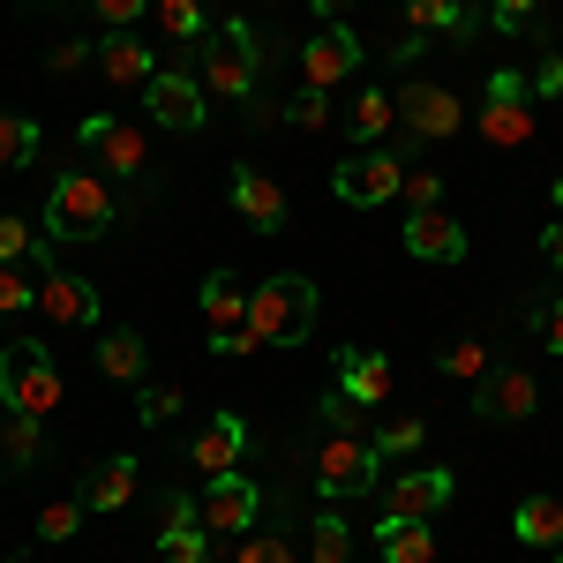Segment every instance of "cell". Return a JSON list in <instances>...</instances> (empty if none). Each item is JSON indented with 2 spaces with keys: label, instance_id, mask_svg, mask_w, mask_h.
Masks as SVG:
<instances>
[{
  "label": "cell",
  "instance_id": "cell-4",
  "mask_svg": "<svg viewBox=\"0 0 563 563\" xmlns=\"http://www.w3.org/2000/svg\"><path fill=\"white\" fill-rule=\"evenodd\" d=\"M263 60H271V45H256V31L241 15H225L218 38H203V90L211 98H256Z\"/></svg>",
  "mask_w": 563,
  "mask_h": 563
},
{
  "label": "cell",
  "instance_id": "cell-35",
  "mask_svg": "<svg viewBox=\"0 0 563 563\" xmlns=\"http://www.w3.org/2000/svg\"><path fill=\"white\" fill-rule=\"evenodd\" d=\"M443 376H459V384H481V376H488V346H481V339H459V346H443Z\"/></svg>",
  "mask_w": 563,
  "mask_h": 563
},
{
  "label": "cell",
  "instance_id": "cell-15",
  "mask_svg": "<svg viewBox=\"0 0 563 563\" xmlns=\"http://www.w3.org/2000/svg\"><path fill=\"white\" fill-rule=\"evenodd\" d=\"M143 106H151V121L174 135H196L203 129V84L196 76H180V68H158L151 90H143Z\"/></svg>",
  "mask_w": 563,
  "mask_h": 563
},
{
  "label": "cell",
  "instance_id": "cell-49",
  "mask_svg": "<svg viewBox=\"0 0 563 563\" xmlns=\"http://www.w3.org/2000/svg\"><path fill=\"white\" fill-rule=\"evenodd\" d=\"M346 8H353V0H316V15H331V23H339Z\"/></svg>",
  "mask_w": 563,
  "mask_h": 563
},
{
  "label": "cell",
  "instance_id": "cell-30",
  "mask_svg": "<svg viewBox=\"0 0 563 563\" xmlns=\"http://www.w3.org/2000/svg\"><path fill=\"white\" fill-rule=\"evenodd\" d=\"M38 451H45V435L31 413H8L0 421V466H38Z\"/></svg>",
  "mask_w": 563,
  "mask_h": 563
},
{
  "label": "cell",
  "instance_id": "cell-17",
  "mask_svg": "<svg viewBox=\"0 0 563 563\" xmlns=\"http://www.w3.org/2000/svg\"><path fill=\"white\" fill-rule=\"evenodd\" d=\"M90 60H98V76L113 90H151V76H158V53L135 38V31H106V38L90 45Z\"/></svg>",
  "mask_w": 563,
  "mask_h": 563
},
{
  "label": "cell",
  "instance_id": "cell-50",
  "mask_svg": "<svg viewBox=\"0 0 563 563\" xmlns=\"http://www.w3.org/2000/svg\"><path fill=\"white\" fill-rule=\"evenodd\" d=\"M549 203H556V218H563V174H556V180H549Z\"/></svg>",
  "mask_w": 563,
  "mask_h": 563
},
{
  "label": "cell",
  "instance_id": "cell-53",
  "mask_svg": "<svg viewBox=\"0 0 563 563\" xmlns=\"http://www.w3.org/2000/svg\"><path fill=\"white\" fill-rule=\"evenodd\" d=\"M556 563H563V549H556Z\"/></svg>",
  "mask_w": 563,
  "mask_h": 563
},
{
  "label": "cell",
  "instance_id": "cell-38",
  "mask_svg": "<svg viewBox=\"0 0 563 563\" xmlns=\"http://www.w3.org/2000/svg\"><path fill=\"white\" fill-rule=\"evenodd\" d=\"M23 308H38V286H23L15 263H0V316H23Z\"/></svg>",
  "mask_w": 563,
  "mask_h": 563
},
{
  "label": "cell",
  "instance_id": "cell-16",
  "mask_svg": "<svg viewBox=\"0 0 563 563\" xmlns=\"http://www.w3.org/2000/svg\"><path fill=\"white\" fill-rule=\"evenodd\" d=\"M263 511V496H256V481L241 474H211V488H203V533H249Z\"/></svg>",
  "mask_w": 563,
  "mask_h": 563
},
{
  "label": "cell",
  "instance_id": "cell-45",
  "mask_svg": "<svg viewBox=\"0 0 563 563\" xmlns=\"http://www.w3.org/2000/svg\"><path fill=\"white\" fill-rule=\"evenodd\" d=\"M533 323H541V339H549V353L563 361V301H549L541 316H533Z\"/></svg>",
  "mask_w": 563,
  "mask_h": 563
},
{
  "label": "cell",
  "instance_id": "cell-1",
  "mask_svg": "<svg viewBox=\"0 0 563 563\" xmlns=\"http://www.w3.org/2000/svg\"><path fill=\"white\" fill-rule=\"evenodd\" d=\"M308 331H316V278L301 271H278V278H263L249 286V323H241V346H301Z\"/></svg>",
  "mask_w": 563,
  "mask_h": 563
},
{
  "label": "cell",
  "instance_id": "cell-6",
  "mask_svg": "<svg viewBox=\"0 0 563 563\" xmlns=\"http://www.w3.org/2000/svg\"><path fill=\"white\" fill-rule=\"evenodd\" d=\"M31 263L45 271V278H38V316L53 323V331H90V323L106 316V301H98V286H90V278L60 271L45 249H31Z\"/></svg>",
  "mask_w": 563,
  "mask_h": 563
},
{
  "label": "cell",
  "instance_id": "cell-37",
  "mask_svg": "<svg viewBox=\"0 0 563 563\" xmlns=\"http://www.w3.org/2000/svg\"><path fill=\"white\" fill-rule=\"evenodd\" d=\"M398 196H406L413 211H435V203H443V174H435V166H406V188H398Z\"/></svg>",
  "mask_w": 563,
  "mask_h": 563
},
{
  "label": "cell",
  "instance_id": "cell-7",
  "mask_svg": "<svg viewBox=\"0 0 563 563\" xmlns=\"http://www.w3.org/2000/svg\"><path fill=\"white\" fill-rule=\"evenodd\" d=\"M376 443L368 435H346V429H331L323 435V459H316V488L331 496V504H346V496H368L376 488Z\"/></svg>",
  "mask_w": 563,
  "mask_h": 563
},
{
  "label": "cell",
  "instance_id": "cell-34",
  "mask_svg": "<svg viewBox=\"0 0 563 563\" xmlns=\"http://www.w3.org/2000/svg\"><path fill=\"white\" fill-rule=\"evenodd\" d=\"M84 496H60V504H45L38 511V541H68V533H76V526H84Z\"/></svg>",
  "mask_w": 563,
  "mask_h": 563
},
{
  "label": "cell",
  "instance_id": "cell-27",
  "mask_svg": "<svg viewBox=\"0 0 563 563\" xmlns=\"http://www.w3.org/2000/svg\"><path fill=\"white\" fill-rule=\"evenodd\" d=\"M143 339H135V331H106V339H98V368H106V376H113V384H143Z\"/></svg>",
  "mask_w": 563,
  "mask_h": 563
},
{
  "label": "cell",
  "instance_id": "cell-29",
  "mask_svg": "<svg viewBox=\"0 0 563 563\" xmlns=\"http://www.w3.org/2000/svg\"><path fill=\"white\" fill-rule=\"evenodd\" d=\"M31 158H38V121L0 106V174H8V166H31Z\"/></svg>",
  "mask_w": 563,
  "mask_h": 563
},
{
  "label": "cell",
  "instance_id": "cell-9",
  "mask_svg": "<svg viewBox=\"0 0 563 563\" xmlns=\"http://www.w3.org/2000/svg\"><path fill=\"white\" fill-rule=\"evenodd\" d=\"M76 135H84L90 158H98L106 174H121V180H143V166H151V158H143V129H129L121 113H84Z\"/></svg>",
  "mask_w": 563,
  "mask_h": 563
},
{
  "label": "cell",
  "instance_id": "cell-44",
  "mask_svg": "<svg viewBox=\"0 0 563 563\" xmlns=\"http://www.w3.org/2000/svg\"><path fill=\"white\" fill-rule=\"evenodd\" d=\"M533 98H563V53H541V68H533Z\"/></svg>",
  "mask_w": 563,
  "mask_h": 563
},
{
  "label": "cell",
  "instance_id": "cell-47",
  "mask_svg": "<svg viewBox=\"0 0 563 563\" xmlns=\"http://www.w3.org/2000/svg\"><path fill=\"white\" fill-rule=\"evenodd\" d=\"M429 45H435V38H421V31H406V38L390 45V60H421V53H429Z\"/></svg>",
  "mask_w": 563,
  "mask_h": 563
},
{
  "label": "cell",
  "instance_id": "cell-12",
  "mask_svg": "<svg viewBox=\"0 0 563 563\" xmlns=\"http://www.w3.org/2000/svg\"><path fill=\"white\" fill-rule=\"evenodd\" d=\"M241 323H249V286L233 278V271H211L203 278V331H211V353H249L241 346Z\"/></svg>",
  "mask_w": 563,
  "mask_h": 563
},
{
  "label": "cell",
  "instance_id": "cell-18",
  "mask_svg": "<svg viewBox=\"0 0 563 563\" xmlns=\"http://www.w3.org/2000/svg\"><path fill=\"white\" fill-rule=\"evenodd\" d=\"M406 256H421V263H466V225L443 211H413L406 218Z\"/></svg>",
  "mask_w": 563,
  "mask_h": 563
},
{
  "label": "cell",
  "instance_id": "cell-8",
  "mask_svg": "<svg viewBox=\"0 0 563 563\" xmlns=\"http://www.w3.org/2000/svg\"><path fill=\"white\" fill-rule=\"evenodd\" d=\"M331 188H339V203H353V211H368V203H390L398 188H406V158L398 151H353L346 166L331 174Z\"/></svg>",
  "mask_w": 563,
  "mask_h": 563
},
{
  "label": "cell",
  "instance_id": "cell-48",
  "mask_svg": "<svg viewBox=\"0 0 563 563\" xmlns=\"http://www.w3.org/2000/svg\"><path fill=\"white\" fill-rule=\"evenodd\" d=\"M541 256H549V263L563 271V225H549V233H541Z\"/></svg>",
  "mask_w": 563,
  "mask_h": 563
},
{
  "label": "cell",
  "instance_id": "cell-31",
  "mask_svg": "<svg viewBox=\"0 0 563 563\" xmlns=\"http://www.w3.org/2000/svg\"><path fill=\"white\" fill-rule=\"evenodd\" d=\"M151 15H158V31H166L174 45L203 38V0H151Z\"/></svg>",
  "mask_w": 563,
  "mask_h": 563
},
{
  "label": "cell",
  "instance_id": "cell-33",
  "mask_svg": "<svg viewBox=\"0 0 563 563\" xmlns=\"http://www.w3.org/2000/svg\"><path fill=\"white\" fill-rule=\"evenodd\" d=\"M368 443H376V459H413V451L429 443V429H421V421H390V429H376Z\"/></svg>",
  "mask_w": 563,
  "mask_h": 563
},
{
  "label": "cell",
  "instance_id": "cell-26",
  "mask_svg": "<svg viewBox=\"0 0 563 563\" xmlns=\"http://www.w3.org/2000/svg\"><path fill=\"white\" fill-rule=\"evenodd\" d=\"M511 533L526 549H563V496H526L511 511Z\"/></svg>",
  "mask_w": 563,
  "mask_h": 563
},
{
  "label": "cell",
  "instance_id": "cell-2",
  "mask_svg": "<svg viewBox=\"0 0 563 563\" xmlns=\"http://www.w3.org/2000/svg\"><path fill=\"white\" fill-rule=\"evenodd\" d=\"M113 218H121V196L98 174H60L45 188V233L53 241H106Z\"/></svg>",
  "mask_w": 563,
  "mask_h": 563
},
{
  "label": "cell",
  "instance_id": "cell-10",
  "mask_svg": "<svg viewBox=\"0 0 563 563\" xmlns=\"http://www.w3.org/2000/svg\"><path fill=\"white\" fill-rule=\"evenodd\" d=\"M361 53H368V45L353 38L346 23H323V31L301 45V90H339L353 68H361Z\"/></svg>",
  "mask_w": 563,
  "mask_h": 563
},
{
  "label": "cell",
  "instance_id": "cell-36",
  "mask_svg": "<svg viewBox=\"0 0 563 563\" xmlns=\"http://www.w3.org/2000/svg\"><path fill=\"white\" fill-rule=\"evenodd\" d=\"M135 413H143L151 429H166V421L180 413V390L174 384H135Z\"/></svg>",
  "mask_w": 563,
  "mask_h": 563
},
{
  "label": "cell",
  "instance_id": "cell-39",
  "mask_svg": "<svg viewBox=\"0 0 563 563\" xmlns=\"http://www.w3.org/2000/svg\"><path fill=\"white\" fill-rule=\"evenodd\" d=\"M84 8H90V15H98V23H106V31H135L151 0H84Z\"/></svg>",
  "mask_w": 563,
  "mask_h": 563
},
{
  "label": "cell",
  "instance_id": "cell-19",
  "mask_svg": "<svg viewBox=\"0 0 563 563\" xmlns=\"http://www.w3.org/2000/svg\"><path fill=\"white\" fill-rule=\"evenodd\" d=\"M233 211L256 233H286V188L271 174H256V166H233Z\"/></svg>",
  "mask_w": 563,
  "mask_h": 563
},
{
  "label": "cell",
  "instance_id": "cell-14",
  "mask_svg": "<svg viewBox=\"0 0 563 563\" xmlns=\"http://www.w3.org/2000/svg\"><path fill=\"white\" fill-rule=\"evenodd\" d=\"M533 406H541V376L519 368V361H511V368H488V376L474 384V413L481 421H526Z\"/></svg>",
  "mask_w": 563,
  "mask_h": 563
},
{
  "label": "cell",
  "instance_id": "cell-5",
  "mask_svg": "<svg viewBox=\"0 0 563 563\" xmlns=\"http://www.w3.org/2000/svg\"><path fill=\"white\" fill-rule=\"evenodd\" d=\"M481 135L496 143V151H519V143H533V76H519V68H496L488 76V90H481Z\"/></svg>",
  "mask_w": 563,
  "mask_h": 563
},
{
  "label": "cell",
  "instance_id": "cell-42",
  "mask_svg": "<svg viewBox=\"0 0 563 563\" xmlns=\"http://www.w3.org/2000/svg\"><path fill=\"white\" fill-rule=\"evenodd\" d=\"M488 15H496L504 31H533V23H541V0H488Z\"/></svg>",
  "mask_w": 563,
  "mask_h": 563
},
{
  "label": "cell",
  "instance_id": "cell-13",
  "mask_svg": "<svg viewBox=\"0 0 563 563\" xmlns=\"http://www.w3.org/2000/svg\"><path fill=\"white\" fill-rule=\"evenodd\" d=\"M459 496L451 466H413L384 488V519H443V504Z\"/></svg>",
  "mask_w": 563,
  "mask_h": 563
},
{
  "label": "cell",
  "instance_id": "cell-25",
  "mask_svg": "<svg viewBox=\"0 0 563 563\" xmlns=\"http://www.w3.org/2000/svg\"><path fill=\"white\" fill-rule=\"evenodd\" d=\"M390 129H398V98H390L384 84H376V90H361V98L346 106V135L361 143V151H368V143H384Z\"/></svg>",
  "mask_w": 563,
  "mask_h": 563
},
{
  "label": "cell",
  "instance_id": "cell-32",
  "mask_svg": "<svg viewBox=\"0 0 563 563\" xmlns=\"http://www.w3.org/2000/svg\"><path fill=\"white\" fill-rule=\"evenodd\" d=\"M316 563H353V526L339 519V511L316 519Z\"/></svg>",
  "mask_w": 563,
  "mask_h": 563
},
{
  "label": "cell",
  "instance_id": "cell-20",
  "mask_svg": "<svg viewBox=\"0 0 563 563\" xmlns=\"http://www.w3.org/2000/svg\"><path fill=\"white\" fill-rule=\"evenodd\" d=\"M241 451H249V421H241V413H211L203 435L188 443V459H196L203 474H233V466H241Z\"/></svg>",
  "mask_w": 563,
  "mask_h": 563
},
{
  "label": "cell",
  "instance_id": "cell-51",
  "mask_svg": "<svg viewBox=\"0 0 563 563\" xmlns=\"http://www.w3.org/2000/svg\"><path fill=\"white\" fill-rule=\"evenodd\" d=\"M0 563H23V556H0Z\"/></svg>",
  "mask_w": 563,
  "mask_h": 563
},
{
  "label": "cell",
  "instance_id": "cell-21",
  "mask_svg": "<svg viewBox=\"0 0 563 563\" xmlns=\"http://www.w3.org/2000/svg\"><path fill=\"white\" fill-rule=\"evenodd\" d=\"M203 511H196V496H166V533H158V556L166 563H211V549H203Z\"/></svg>",
  "mask_w": 563,
  "mask_h": 563
},
{
  "label": "cell",
  "instance_id": "cell-22",
  "mask_svg": "<svg viewBox=\"0 0 563 563\" xmlns=\"http://www.w3.org/2000/svg\"><path fill=\"white\" fill-rule=\"evenodd\" d=\"M339 390H346L353 406H384L390 398V361L368 346H339Z\"/></svg>",
  "mask_w": 563,
  "mask_h": 563
},
{
  "label": "cell",
  "instance_id": "cell-3",
  "mask_svg": "<svg viewBox=\"0 0 563 563\" xmlns=\"http://www.w3.org/2000/svg\"><path fill=\"white\" fill-rule=\"evenodd\" d=\"M0 406L8 413H60V368H53V346L38 339H15V346H0Z\"/></svg>",
  "mask_w": 563,
  "mask_h": 563
},
{
  "label": "cell",
  "instance_id": "cell-11",
  "mask_svg": "<svg viewBox=\"0 0 563 563\" xmlns=\"http://www.w3.org/2000/svg\"><path fill=\"white\" fill-rule=\"evenodd\" d=\"M398 121H406L413 143H443V135L466 129V106H459L443 84H406L398 90Z\"/></svg>",
  "mask_w": 563,
  "mask_h": 563
},
{
  "label": "cell",
  "instance_id": "cell-54",
  "mask_svg": "<svg viewBox=\"0 0 563 563\" xmlns=\"http://www.w3.org/2000/svg\"><path fill=\"white\" fill-rule=\"evenodd\" d=\"M376 563H384V556H376Z\"/></svg>",
  "mask_w": 563,
  "mask_h": 563
},
{
  "label": "cell",
  "instance_id": "cell-46",
  "mask_svg": "<svg viewBox=\"0 0 563 563\" xmlns=\"http://www.w3.org/2000/svg\"><path fill=\"white\" fill-rule=\"evenodd\" d=\"M84 53H90V45H53V53H45V68H53V76H76V68H84Z\"/></svg>",
  "mask_w": 563,
  "mask_h": 563
},
{
  "label": "cell",
  "instance_id": "cell-40",
  "mask_svg": "<svg viewBox=\"0 0 563 563\" xmlns=\"http://www.w3.org/2000/svg\"><path fill=\"white\" fill-rule=\"evenodd\" d=\"M286 121H294V129H323V121H331V90H301V98L286 106Z\"/></svg>",
  "mask_w": 563,
  "mask_h": 563
},
{
  "label": "cell",
  "instance_id": "cell-28",
  "mask_svg": "<svg viewBox=\"0 0 563 563\" xmlns=\"http://www.w3.org/2000/svg\"><path fill=\"white\" fill-rule=\"evenodd\" d=\"M474 15L459 8V0H406V31H421V38H443V31H466Z\"/></svg>",
  "mask_w": 563,
  "mask_h": 563
},
{
  "label": "cell",
  "instance_id": "cell-41",
  "mask_svg": "<svg viewBox=\"0 0 563 563\" xmlns=\"http://www.w3.org/2000/svg\"><path fill=\"white\" fill-rule=\"evenodd\" d=\"M241 563H294V549L278 533H241Z\"/></svg>",
  "mask_w": 563,
  "mask_h": 563
},
{
  "label": "cell",
  "instance_id": "cell-52",
  "mask_svg": "<svg viewBox=\"0 0 563 563\" xmlns=\"http://www.w3.org/2000/svg\"><path fill=\"white\" fill-rule=\"evenodd\" d=\"M0 421H8V406H0Z\"/></svg>",
  "mask_w": 563,
  "mask_h": 563
},
{
  "label": "cell",
  "instance_id": "cell-23",
  "mask_svg": "<svg viewBox=\"0 0 563 563\" xmlns=\"http://www.w3.org/2000/svg\"><path fill=\"white\" fill-rule=\"evenodd\" d=\"M376 556L384 563H435V526L429 519H384L376 526Z\"/></svg>",
  "mask_w": 563,
  "mask_h": 563
},
{
  "label": "cell",
  "instance_id": "cell-43",
  "mask_svg": "<svg viewBox=\"0 0 563 563\" xmlns=\"http://www.w3.org/2000/svg\"><path fill=\"white\" fill-rule=\"evenodd\" d=\"M31 249H38L31 225H23V218H0V263H31Z\"/></svg>",
  "mask_w": 563,
  "mask_h": 563
},
{
  "label": "cell",
  "instance_id": "cell-24",
  "mask_svg": "<svg viewBox=\"0 0 563 563\" xmlns=\"http://www.w3.org/2000/svg\"><path fill=\"white\" fill-rule=\"evenodd\" d=\"M135 481H143V466H135L129 451H113V459H106V466L90 474L84 504H90V511H98V519H106V511H121V504H129V496H135Z\"/></svg>",
  "mask_w": 563,
  "mask_h": 563
}]
</instances>
